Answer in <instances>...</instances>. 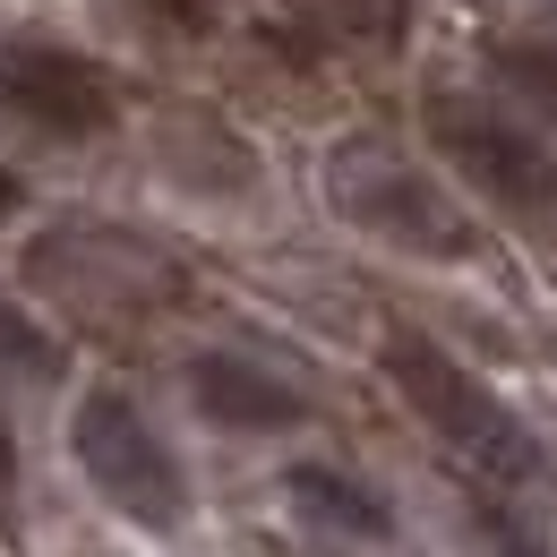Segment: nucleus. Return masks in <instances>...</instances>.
<instances>
[{
    "instance_id": "nucleus-1",
    "label": "nucleus",
    "mask_w": 557,
    "mask_h": 557,
    "mask_svg": "<svg viewBox=\"0 0 557 557\" xmlns=\"http://www.w3.org/2000/svg\"><path fill=\"white\" fill-rule=\"evenodd\" d=\"M377 360H386V386L412 404V420L463 463V472H472V481H488V488H532V481H541V446H532V429L506 412V404H497L446 344L395 326V335L377 344Z\"/></svg>"
},
{
    "instance_id": "nucleus-2",
    "label": "nucleus",
    "mask_w": 557,
    "mask_h": 557,
    "mask_svg": "<svg viewBox=\"0 0 557 557\" xmlns=\"http://www.w3.org/2000/svg\"><path fill=\"white\" fill-rule=\"evenodd\" d=\"M326 198H335V214H344L351 232H369V240H386L404 258H429V267L481 258V223L446 198V181H429L420 163H404L395 146H377V138L335 146Z\"/></svg>"
},
{
    "instance_id": "nucleus-3",
    "label": "nucleus",
    "mask_w": 557,
    "mask_h": 557,
    "mask_svg": "<svg viewBox=\"0 0 557 557\" xmlns=\"http://www.w3.org/2000/svg\"><path fill=\"white\" fill-rule=\"evenodd\" d=\"M26 283L44 300L77 309V318H154V309H172L189 292V275L154 240L121 232V223H61V232H44L26 249Z\"/></svg>"
},
{
    "instance_id": "nucleus-4",
    "label": "nucleus",
    "mask_w": 557,
    "mask_h": 557,
    "mask_svg": "<svg viewBox=\"0 0 557 557\" xmlns=\"http://www.w3.org/2000/svg\"><path fill=\"white\" fill-rule=\"evenodd\" d=\"M70 455H77V472L95 481V497L121 506L129 523H146V532H181L189 523V472H181L163 429L121 386H95L70 412Z\"/></svg>"
},
{
    "instance_id": "nucleus-5",
    "label": "nucleus",
    "mask_w": 557,
    "mask_h": 557,
    "mask_svg": "<svg viewBox=\"0 0 557 557\" xmlns=\"http://www.w3.org/2000/svg\"><path fill=\"white\" fill-rule=\"evenodd\" d=\"M420 129L446 154V172H455L472 198H488L497 214H515V223L557 214V154H549V138L523 129L515 112H488L472 95H429Z\"/></svg>"
},
{
    "instance_id": "nucleus-6",
    "label": "nucleus",
    "mask_w": 557,
    "mask_h": 557,
    "mask_svg": "<svg viewBox=\"0 0 557 557\" xmlns=\"http://www.w3.org/2000/svg\"><path fill=\"white\" fill-rule=\"evenodd\" d=\"M0 121L52 146H86L121 121V86L52 35H0Z\"/></svg>"
},
{
    "instance_id": "nucleus-7",
    "label": "nucleus",
    "mask_w": 557,
    "mask_h": 557,
    "mask_svg": "<svg viewBox=\"0 0 557 557\" xmlns=\"http://www.w3.org/2000/svg\"><path fill=\"white\" fill-rule=\"evenodd\" d=\"M189 404H198L214 429H240V437H275V429H300V420H309V395L283 386L275 369L240 360V351H189Z\"/></svg>"
},
{
    "instance_id": "nucleus-8",
    "label": "nucleus",
    "mask_w": 557,
    "mask_h": 557,
    "mask_svg": "<svg viewBox=\"0 0 557 557\" xmlns=\"http://www.w3.org/2000/svg\"><path fill=\"white\" fill-rule=\"evenodd\" d=\"M283 497H292L318 532H344V541H386V532H395L386 497L369 481H351V472H335V463H292V472H283Z\"/></svg>"
},
{
    "instance_id": "nucleus-9",
    "label": "nucleus",
    "mask_w": 557,
    "mask_h": 557,
    "mask_svg": "<svg viewBox=\"0 0 557 557\" xmlns=\"http://www.w3.org/2000/svg\"><path fill=\"white\" fill-rule=\"evenodd\" d=\"M488 77H497L523 112L557 121V44L549 35H497V44H488Z\"/></svg>"
},
{
    "instance_id": "nucleus-10",
    "label": "nucleus",
    "mask_w": 557,
    "mask_h": 557,
    "mask_svg": "<svg viewBox=\"0 0 557 557\" xmlns=\"http://www.w3.org/2000/svg\"><path fill=\"white\" fill-rule=\"evenodd\" d=\"M344 44H369V52H395L412 35V0H309Z\"/></svg>"
},
{
    "instance_id": "nucleus-11",
    "label": "nucleus",
    "mask_w": 557,
    "mask_h": 557,
    "mask_svg": "<svg viewBox=\"0 0 557 557\" xmlns=\"http://www.w3.org/2000/svg\"><path fill=\"white\" fill-rule=\"evenodd\" d=\"M0 360H9L17 377H61V344H52L17 300H0Z\"/></svg>"
},
{
    "instance_id": "nucleus-12",
    "label": "nucleus",
    "mask_w": 557,
    "mask_h": 557,
    "mask_svg": "<svg viewBox=\"0 0 557 557\" xmlns=\"http://www.w3.org/2000/svg\"><path fill=\"white\" fill-rule=\"evenodd\" d=\"M223 9L232 0H129V17H138L146 35H172V44H207L214 26H223Z\"/></svg>"
},
{
    "instance_id": "nucleus-13",
    "label": "nucleus",
    "mask_w": 557,
    "mask_h": 557,
    "mask_svg": "<svg viewBox=\"0 0 557 557\" xmlns=\"http://www.w3.org/2000/svg\"><path fill=\"white\" fill-rule=\"evenodd\" d=\"M0 497H17V437H9V420H0Z\"/></svg>"
},
{
    "instance_id": "nucleus-14",
    "label": "nucleus",
    "mask_w": 557,
    "mask_h": 557,
    "mask_svg": "<svg viewBox=\"0 0 557 557\" xmlns=\"http://www.w3.org/2000/svg\"><path fill=\"white\" fill-rule=\"evenodd\" d=\"M17 207H26V181H17V172H0V223H9Z\"/></svg>"
}]
</instances>
